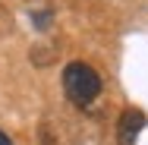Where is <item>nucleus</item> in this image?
Returning <instances> with one entry per match:
<instances>
[{"instance_id":"f03ea898","label":"nucleus","mask_w":148,"mask_h":145,"mask_svg":"<svg viewBox=\"0 0 148 145\" xmlns=\"http://www.w3.org/2000/svg\"><path fill=\"white\" fill-rule=\"evenodd\" d=\"M145 114L139 111V107H126L117 120V145H136L139 139V133L145 129Z\"/></svg>"},{"instance_id":"f257e3e1","label":"nucleus","mask_w":148,"mask_h":145,"mask_svg":"<svg viewBox=\"0 0 148 145\" xmlns=\"http://www.w3.org/2000/svg\"><path fill=\"white\" fill-rule=\"evenodd\" d=\"M101 85L104 82H101V76H98L95 66L82 63V60L66 63V69H63V91H66V98L76 107H91L95 98L101 95Z\"/></svg>"},{"instance_id":"20e7f679","label":"nucleus","mask_w":148,"mask_h":145,"mask_svg":"<svg viewBox=\"0 0 148 145\" xmlns=\"http://www.w3.org/2000/svg\"><path fill=\"white\" fill-rule=\"evenodd\" d=\"M0 145H13V142H10V136H6V133H0Z\"/></svg>"},{"instance_id":"7ed1b4c3","label":"nucleus","mask_w":148,"mask_h":145,"mask_svg":"<svg viewBox=\"0 0 148 145\" xmlns=\"http://www.w3.org/2000/svg\"><path fill=\"white\" fill-rule=\"evenodd\" d=\"M32 19H35L38 29H47L51 25V13H32Z\"/></svg>"}]
</instances>
